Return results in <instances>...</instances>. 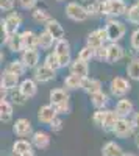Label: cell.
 <instances>
[{"label":"cell","instance_id":"f1b7e54d","mask_svg":"<svg viewBox=\"0 0 139 156\" xmlns=\"http://www.w3.org/2000/svg\"><path fill=\"white\" fill-rule=\"evenodd\" d=\"M25 70H27V67H25V64L22 62V59H14L6 66V72H11V73H14L17 76L23 75Z\"/></svg>","mask_w":139,"mask_h":156},{"label":"cell","instance_id":"e575fe53","mask_svg":"<svg viewBox=\"0 0 139 156\" xmlns=\"http://www.w3.org/2000/svg\"><path fill=\"white\" fill-rule=\"evenodd\" d=\"M127 75H128V78H131V80L139 81V58H134V59L128 64Z\"/></svg>","mask_w":139,"mask_h":156},{"label":"cell","instance_id":"2e32d148","mask_svg":"<svg viewBox=\"0 0 139 156\" xmlns=\"http://www.w3.org/2000/svg\"><path fill=\"white\" fill-rule=\"evenodd\" d=\"M19 90L27 97V98H31L37 94V84H36V80H31V78H25V80L20 81L19 84Z\"/></svg>","mask_w":139,"mask_h":156},{"label":"cell","instance_id":"6da1fadb","mask_svg":"<svg viewBox=\"0 0 139 156\" xmlns=\"http://www.w3.org/2000/svg\"><path fill=\"white\" fill-rule=\"evenodd\" d=\"M50 105H53L58 114H67L69 112V94L66 89H53L50 90Z\"/></svg>","mask_w":139,"mask_h":156},{"label":"cell","instance_id":"ba28073f","mask_svg":"<svg viewBox=\"0 0 139 156\" xmlns=\"http://www.w3.org/2000/svg\"><path fill=\"white\" fill-rule=\"evenodd\" d=\"M109 89H111V94L116 95V97H123L125 94L130 92V83L125 80L123 76H114L109 83Z\"/></svg>","mask_w":139,"mask_h":156},{"label":"cell","instance_id":"9a60e30c","mask_svg":"<svg viewBox=\"0 0 139 156\" xmlns=\"http://www.w3.org/2000/svg\"><path fill=\"white\" fill-rule=\"evenodd\" d=\"M22 62L25 64L27 69H36L39 66V51L36 48H31V50H23L22 51Z\"/></svg>","mask_w":139,"mask_h":156},{"label":"cell","instance_id":"30bf717a","mask_svg":"<svg viewBox=\"0 0 139 156\" xmlns=\"http://www.w3.org/2000/svg\"><path fill=\"white\" fill-rule=\"evenodd\" d=\"M56 117H58V112L53 105H44L37 111V119H39L41 123H45V125H50Z\"/></svg>","mask_w":139,"mask_h":156},{"label":"cell","instance_id":"d6986e66","mask_svg":"<svg viewBox=\"0 0 139 156\" xmlns=\"http://www.w3.org/2000/svg\"><path fill=\"white\" fill-rule=\"evenodd\" d=\"M19 76L14 75V73H11V72H3L2 75V89L8 90V92H11V90H14L17 86H19Z\"/></svg>","mask_w":139,"mask_h":156},{"label":"cell","instance_id":"ac0fdd59","mask_svg":"<svg viewBox=\"0 0 139 156\" xmlns=\"http://www.w3.org/2000/svg\"><path fill=\"white\" fill-rule=\"evenodd\" d=\"M69 69H70V73H73V75H78L80 78H87V73H89V66H87V62H84V61H81V59H75V61H72V64L69 66Z\"/></svg>","mask_w":139,"mask_h":156},{"label":"cell","instance_id":"7c38bea8","mask_svg":"<svg viewBox=\"0 0 139 156\" xmlns=\"http://www.w3.org/2000/svg\"><path fill=\"white\" fill-rule=\"evenodd\" d=\"M12 153L17 156H34L33 144L25 139H19L12 144Z\"/></svg>","mask_w":139,"mask_h":156},{"label":"cell","instance_id":"4316f807","mask_svg":"<svg viewBox=\"0 0 139 156\" xmlns=\"http://www.w3.org/2000/svg\"><path fill=\"white\" fill-rule=\"evenodd\" d=\"M12 119V103L8 100H0V120L3 123Z\"/></svg>","mask_w":139,"mask_h":156},{"label":"cell","instance_id":"f907efd6","mask_svg":"<svg viewBox=\"0 0 139 156\" xmlns=\"http://www.w3.org/2000/svg\"><path fill=\"white\" fill-rule=\"evenodd\" d=\"M86 2H89V0H86Z\"/></svg>","mask_w":139,"mask_h":156},{"label":"cell","instance_id":"44dd1931","mask_svg":"<svg viewBox=\"0 0 139 156\" xmlns=\"http://www.w3.org/2000/svg\"><path fill=\"white\" fill-rule=\"evenodd\" d=\"M123 58V47L119 44H109L108 45V55H106V62L108 64H114L119 59Z\"/></svg>","mask_w":139,"mask_h":156},{"label":"cell","instance_id":"d4e9b609","mask_svg":"<svg viewBox=\"0 0 139 156\" xmlns=\"http://www.w3.org/2000/svg\"><path fill=\"white\" fill-rule=\"evenodd\" d=\"M102 154L103 156H123V150L114 140H108L102 147Z\"/></svg>","mask_w":139,"mask_h":156},{"label":"cell","instance_id":"4dcf8cb0","mask_svg":"<svg viewBox=\"0 0 139 156\" xmlns=\"http://www.w3.org/2000/svg\"><path fill=\"white\" fill-rule=\"evenodd\" d=\"M83 78H80L78 75H73V73H70V75H67L66 78H64V86L67 87V89H78V87H83Z\"/></svg>","mask_w":139,"mask_h":156},{"label":"cell","instance_id":"f35d334b","mask_svg":"<svg viewBox=\"0 0 139 156\" xmlns=\"http://www.w3.org/2000/svg\"><path fill=\"white\" fill-rule=\"evenodd\" d=\"M11 100H12V103H16V105H23L25 100H27V97H25L17 89L16 92H14V90H11Z\"/></svg>","mask_w":139,"mask_h":156},{"label":"cell","instance_id":"603a6c76","mask_svg":"<svg viewBox=\"0 0 139 156\" xmlns=\"http://www.w3.org/2000/svg\"><path fill=\"white\" fill-rule=\"evenodd\" d=\"M120 119L119 117V114L116 112V111H111V109H108L106 111V115H105V120H103V123H102V128L103 131H111L112 133V129H114V126H116V123H117V120Z\"/></svg>","mask_w":139,"mask_h":156},{"label":"cell","instance_id":"c3c4849f","mask_svg":"<svg viewBox=\"0 0 139 156\" xmlns=\"http://www.w3.org/2000/svg\"><path fill=\"white\" fill-rule=\"evenodd\" d=\"M56 2H64V0H56Z\"/></svg>","mask_w":139,"mask_h":156},{"label":"cell","instance_id":"7a4b0ae2","mask_svg":"<svg viewBox=\"0 0 139 156\" xmlns=\"http://www.w3.org/2000/svg\"><path fill=\"white\" fill-rule=\"evenodd\" d=\"M20 25H22V17L17 12H9L5 19H2V37H3V41H6L11 34H16L17 30L20 28Z\"/></svg>","mask_w":139,"mask_h":156},{"label":"cell","instance_id":"3957f363","mask_svg":"<svg viewBox=\"0 0 139 156\" xmlns=\"http://www.w3.org/2000/svg\"><path fill=\"white\" fill-rule=\"evenodd\" d=\"M106 36H108V41H111V44H117V41L125 36L127 33V27L120 22V20H116V19H109L106 22Z\"/></svg>","mask_w":139,"mask_h":156},{"label":"cell","instance_id":"277c9868","mask_svg":"<svg viewBox=\"0 0 139 156\" xmlns=\"http://www.w3.org/2000/svg\"><path fill=\"white\" fill-rule=\"evenodd\" d=\"M127 12V5L123 0H106L102 2V14L117 17Z\"/></svg>","mask_w":139,"mask_h":156},{"label":"cell","instance_id":"9c48e42d","mask_svg":"<svg viewBox=\"0 0 139 156\" xmlns=\"http://www.w3.org/2000/svg\"><path fill=\"white\" fill-rule=\"evenodd\" d=\"M112 133H114L116 137H119V139L128 137L130 134L134 133L131 120H128L127 117H120V119L117 120V123H116V126H114V129H112Z\"/></svg>","mask_w":139,"mask_h":156},{"label":"cell","instance_id":"1f68e13d","mask_svg":"<svg viewBox=\"0 0 139 156\" xmlns=\"http://www.w3.org/2000/svg\"><path fill=\"white\" fill-rule=\"evenodd\" d=\"M37 36H39V47H41V48H44V50L52 48V47H53V44H56V41H55V39H53L52 36H50L45 30H44V31H41Z\"/></svg>","mask_w":139,"mask_h":156},{"label":"cell","instance_id":"52a82bcc","mask_svg":"<svg viewBox=\"0 0 139 156\" xmlns=\"http://www.w3.org/2000/svg\"><path fill=\"white\" fill-rule=\"evenodd\" d=\"M106 39H108L106 30H105V28H98V30H94V31H91L89 34H87V37H86V45L91 47V48L95 51L97 48L103 47V42L106 41Z\"/></svg>","mask_w":139,"mask_h":156},{"label":"cell","instance_id":"8fae6325","mask_svg":"<svg viewBox=\"0 0 139 156\" xmlns=\"http://www.w3.org/2000/svg\"><path fill=\"white\" fill-rule=\"evenodd\" d=\"M12 131H14L16 136L19 137H25L28 134H33V128H31V122L28 119H25V117H20L14 122L12 125Z\"/></svg>","mask_w":139,"mask_h":156},{"label":"cell","instance_id":"8992f818","mask_svg":"<svg viewBox=\"0 0 139 156\" xmlns=\"http://www.w3.org/2000/svg\"><path fill=\"white\" fill-rule=\"evenodd\" d=\"M55 53L56 56L59 58V62H61V67H66V66H70L72 64V53H70V44L62 39V41H58L55 44Z\"/></svg>","mask_w":139,"mask_h":156},{"label":"cell","instance_id":"f546056e","mask_svg":"<svg viewBox=\"0 0 139 156\" xmlns=\"http://www.w3.org/2000/svg\"><path fill=\"white\" fill-rule=\"evenodd\" d=\"M31 17H33V20L39 22V23H44V25H45L48 20H52V17H50V12H48L47 9H44V8H36V9H33Z\"/></svg>","mask_w":139,"mask_h":156},{"label":"cell","instance_id":"bcb514c9","mask_svg":"<svg viewBox=\"0 0 139 156\" xmlns=\"http://www.w3.org/2000/svg\"><path fill=\"white\" fill-rule=\"evenodd\" d=\"M134 145L139 148V133H136V134H134Z\"/></svg>","mask_w":139,"mask_h":156},{"label":"cell","instance_id":"484cf974","mask_svg":"<svg viewBox=\"0 0 139 156\" xmlns=\"http://www.w3.org/2000/svg\"><path fill=\"white\" fill-rule=\"evenodd\" d=\"M6 47L11 50V51H14V53H17V51H23V42H22V36L20 34H11L6 41H5Z\"/></svg>","mask_w":139,"mask_h":156},{"label":"cell","instance_id":"4fadbf2b","mask_svg":"<svg viewBox=\"0 0 139 156\" xmlns=\"http://www.w3.org/2000/svg\"><path fill=\"white\" fill-rule=\"evenodd\" d=\"M55 73L56 72L53 69L47 67L45 64H41V66H37L34 69V80L37 83H48V81H52L55 78Z\"/></svg>","mask_w":139,"mask_h":156},{"label":"cell","instance_id":"5b68a950","mask_svg":"<svg viewBox=\"0 0 139 156\" xmlns=\"http://www.w3.org/2000/svg\"><path fill=\"white\" fill-rule=\"evenodd\" d=\"M66 16L73 20V22H84L87 17H89V14H87V11L83 5L77 3V2H70L66 5Z\"/></svg>","mask_w":139,"mask_h":156},{"label":"cell","instance_id":"b9f144b4","mask_svg":"<svg viewBox=\"0 0 139 156\" xmlns=\"http://www.w3.org/2000/svg\"><path fill=\"white\" fill-rule=\"evenodd\" d=\"M106 55H108V47H100L95 50V58L100 61H106Z\"/></svg>","mask_w":139,"mask_h":156},{"label":"cell","instance_id":"5bb4252c","mask_svg":"<svg viewBox=\"0 0 139 156\" xmlns=\"http://www.w3.org/2000/svg\"><path fill=\"white\" fill-rule=\"evenodd\" d=\"M45 31L52 36L56 42H58V41H62V39H64V34H66L64 28H62V25H61L58 20H55V19L48 20V22L45 23Z\"/></svg>","mask_w":139,"mask_h":156},{"label":"cell","instance_id":"f6af8a7d","mask_svg":"<svg viewBox=\"0 0 139 156\" xmlns=\"http://www.w3.org/2000/svg\"><path fill=\"white\" fill-rule=\"evenodd\" d=\"M131 123H133V128H134V133H139V111L133 114Z\"/></svg>","mask_w":139,"mask_h":156},{"label":"cell","instance_id":"ab89813d","mask_svg":"<svg viewBox=\"0 0 139 156\" xmlns=\"http://www.w3.org/2000/svg\"><path fill=\"white\" fill-rule=\"evenodd\" d=\"M37 0H19V5L23 9H36Z\"/></svg>","mask_w":139,"mask_h":156},{"label":"cell","instance_id":"7dc6e473","mask_svg":"<svg viewBox=\"0 0 139 156\" xmlns=\"http://www.w3.org/2000/svg\"><path fill=\"white\" fill-rule=\"evenodd\" d=\"M123 156H137V154H134V153H130V151H128V153H123Z\"/></svg>","mask_w":139,"mask_h":156},{"label":"cell","instance_id":"ffe728a7","mask_svg":"<svg viewBox=\"0 0 139 156\" xmlns=\"http://www.w3.org/2000/svg\"><path fill=\"white\" fill-rule=\"evenodd\" d=\"M31 144H33V147L39 148V150L47 148L50 145V136L44 131H34L31 134Z\"/></svg>","mask_w":139,"mask_h":156},{"label":"cell","instance_id":"7402d4cb","mask_svg":"<svg viewBox=\"0 0 139 156\" xmlns=\"http://www.w3.org/2000/svg\"><path fill=\"white\" fill-rule=\"evenodd\" d=\"M86 94H89V95H94L97 92H100L102 90V81L97 80V78H84V81H83V87H81Z\"/></svg>","mask_w":139,"mask_h":156},{"label":"cell","instance_id":"836d02e7","mask_svg":"<svg viewBox=\"0 0 139 156\" xmlns=\"http://www.w3.org/2000/svg\"><path fill=\"white\" fill-rule=\"evenodd\" d=\"M84 8H86L89 16L102 14V2H100V0H89V2H86Z\"/></svg>","mask_w":139,"mask_h":156},{"label":"cell","instance_id":"e0dca14e","mask_svg":"<svg viewBox=\"0 0 139 156\" xmlns=\"http://www.w3.org/2000/svg\"><path fill=\"white\" fill-rule=\"evenodd\" d=\"M22 36V42H23V48L25 50H31L39 47V36L31 30H25L23 33H20Z\"/></svg>","mask_w":139,"mask_h":156},{"label":"cell","instance_id":"8d00e7d4","mask_svg":"<svg viewBox=\"0 0 139 156\" xmlns=\"http://www.w3.org/2000/svg\"><path fill=\"white\" fill-rule=\"evenodd\" d=\"M77 58L81 59V61H84V62H87V61H91L92 58H95V51H94L91 47L84 45V47L78 51V56H77Z\"/></svg>","mask_w":139,"mask_h":156},{"label":"cell","instance_id":"74e56055","mask_svg":"<svg viewBox=\"0 0 139 156\" xmlns=\"http://www.w3.org/2000/svg\"><path fill=\"white\" fill-rule=\"evenodd\" d=\"M106 111H108V109H97V111L94 112L92 120H94L95 125L102 126V123H103V120H105V115H106Z\"/></svg>","mask_w":139,"mask_h":156},{"label":"cell","instance_id":"ee69618b","mask_svg":"<svg viewBox=\"0 0 139 156\" xmlns=\"http://www.w3.org/2000/svg\"><path fill=\"white\" fill-rule=\"evenodd\" d=\"M14 8V0H0V9L2 11H11Z\"/></svg>","mask_w":139,"mask_h":156},{"label":"cell","instance_id":"7bdbcfd3","mask_svg":"<svg viewBox=\"0 0 139 156\" xmlns=\"http://www.w3.org/2000/svg\"><path fill=\"white\" fill-rule=\"evenodd\" d=\"M50 129H52L53 133H58L62 129V120H61V117H56V119L50 123Z\"/></svg>","mask_w":139,"mask_h":156},{"label":"cell","instance_id":"681fc988","mask_svg":"<svg viewBox=\"0 0 139 156\" xmlns=\"http://www.w3.org/2000/svg\"><path fill=\"white\" fill-rule=\"evenodd\" d=\"M136 5H137V6H139V0H137V2H136Z\"/></svg>","mask_w":139,"mask_h":156},{"label":"cell","instance_id":"cb8c5ba5","mask_svg":"<svg viewBox=\"0 0 139 156\" xmlns=\"http://www.w3.org/2000/svg\"><path fill=\"white\" fill-rule=\"evenodd\" d=\"M117 114H119V117H127V115H130L131 112H133V103H131V100H128V98H120L117 103H116V109H114Z\"/></svg>","mask_w":139,"mask_h":156},{"label":"cell","instance_id":"60d3db41","mask_svg":"<svg viewBox=\"0 0 139 156\" xmlns=\"http://www.w3.org/2000/svg\"><path fill=\"white\" fill-rule=\"evenodd\" d=\"M130 44H131V47H133L136 51H139V30H136V31H133V33H131Z\"/></svg>","mask_w":139,"mask_h":156},{"label":"cell","instance_id":"d6a6232c","mask_svg":"<svg viewBox=\"0 0 139 156\" xmlns=\"http://www.w3.org/2000/svg\"><path fill=\"white\" fill-rule=\"evenodd\" d=\"M44 64H45L47 67L53 69L55 72H56L58 69H61V62H59V58L56 56V53H55V51H50V53H47V56H45V59H44Z\"/></svg>","mask_w":139,"mask_h":156},{"label":"cell","instance_id":"83f0119b","mask_svg":"<svg viewBox=\"0 0 139 156\" xmlns=\"http://www.w3.org/2000/svg\"><path fill=\"white\" fill-rule=\"evenodd\" d=\"M108 95L103 92V90H100V92L91 95V103H92V106L95 109H103L106 105H108Z\"/></svg>","mask_w":139,"mask_h":156},{"label":"cell","instance_id":"d590c367","mask_svg":"<svg viewBox=\"0 0 139 156\" xmlns=\"http://www.w3.org/2000/svg\"><path fill=\"white\" fill-rule=\"evenodd\" d=\"M125 17H127V20L131 22V23H139V6L136 3L131 5L127 9V12H125Z\"/></svg>","mask_w":139,"mask_h":156}]
</instances>
